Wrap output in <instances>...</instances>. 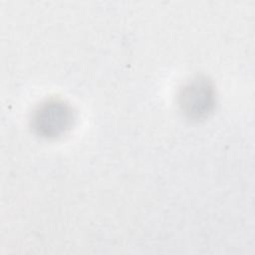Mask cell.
Returning a JSON list of instances; mask_svg holds the SVG:
<instances>
[{
    "label": "cell",
    "mask_w": 255,
    "mask_h": 255,
    "mask_svg": "<svg viewBox=\"0 0 255 255\" xmlns=\"http://www.w3.org/2000/svg\"><path fill=\"white\" fill-rule=\"evenodd\" d=\"M74 120L72 108L64 101L50 99L38 105L32 115L34 130L44 137H57L65 133Z\"/></svg>",
    "instance_id": "6da1fadb"
},
{
    "label": "cell",
    "mask_w": 255,
    "mask_h": 255,
    "mask_svg": "<svg viewBox=\"0 0 255 255\" xmlns=\"http://www.w3.org/2000/svg\"><path fill=\"white\" fill-rule=\"evenodd\" d=\"M215 102V92L205 78H196L186 83L179 93V106L190 118L200 119L207 116Z\"/></svg>",
    "instance_id": "7a4b0ae2"
}]
</instances>
